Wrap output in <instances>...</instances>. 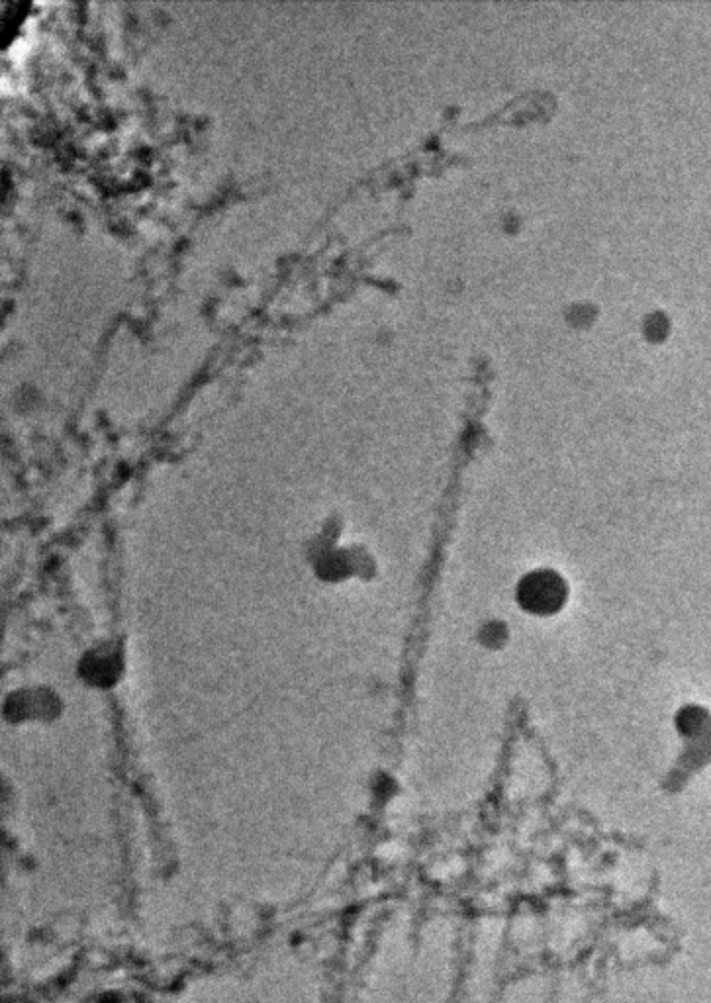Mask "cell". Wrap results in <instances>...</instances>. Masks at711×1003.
<instances>
[{"label":"cell","mask_w":711,"mask_h":1003,"mask_svg":"<svg viewBox=\"0 0 711 1003\" xmlns=\"http://www.w3.org/2000/svg\"><path fill=\"white\" fill-rule=\"evenodd\" d=\"M518 600L521 608L531 614H555L567 600V582L553 570L531 572L519 582Z\"/></svg>","instance_id":"6da1fadb"},{"label":"cell","mask_w":711,"mask_h":1003,"mask_svg":"<svg viewBox=\"0 0 711 1003\" xmlns=\"http://www.w3.org/2000/svg\"><path fill=\"white\" fill-rule=\"evenodd\" d=\"M486 633H489V636L484 637V643H486V645H494V643H492L494 639H496V645H501L502 641H504V626H501V624H491V626H486Z\"/></svg>","instance_id":"7a4b0ae2"}]
</instances>
